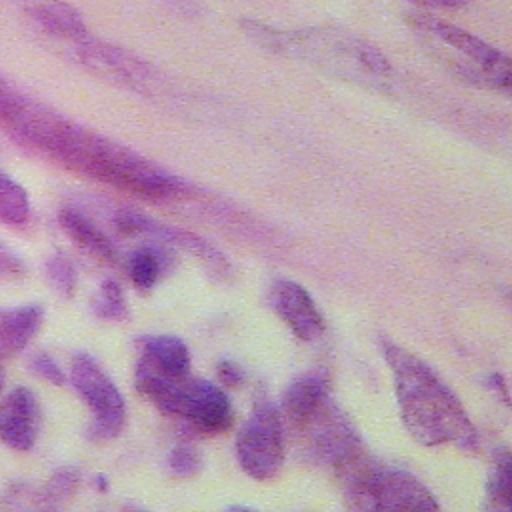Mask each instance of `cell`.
I'll list each match as a JSON object with an SVG mask.
<instances>
[{
    "label": "cell",
    "mask_w": 512,
    "mask_h": 512,
    "mask_svg": "<svg viewBox=\"0 0 512 512\" xmlns=\"http://www.w3.org/2000/svg\"><path fill=\"white\" fill-rule=\"evenodd\" d=\"M0 126L62 166L152 202L184 196L186 186L138 154L80 128L14 88L0 102Z\"/></svg>",
    "instance_id": "cell-1"
},
{
    "label": "cell",
    "mask_w": 512,
    "mask_h": 512,
    "mask_svg": "<svg viewBox=\"0 0 512 512\" xmlns=\"http://www.w3.org/2000/svg\"><path fill=\"white\" fill-rule=\"evenodd\" d=\"M394 378L398 410L408 434L422 446H456L476 452L480 438L468 412L450 386L418 356L396 342L380 340Z\"/></svg>",
    "instance_id": "cell-2"
},
{
    "label": "cell",
    "mask_w": 512,
    "mask_h": 512,
    "mask_svg": "<svg viewBox=\"0 0 512 512\" xmlns=\"http://www.w3.org/2000/svg\"><path fill=\"white\" fill-rule=\"evenodd\" d=\"M280 414L308 460L338 480L368 456L356 426L338 406L330 380L320 370L298 376L286 388Z\"/></svg>",
    "instance_id": "cell-3"
},
{
    "label": "cell",
    "mask_w": 512,
    "mask_h": 512,
    "mask_svg": "<svg viewBox=\"0 0 512 512\" xmlns=\"http://www.w3.org/2000/svg\"><path fill=\"white\" fill-rule=\"evenodd\" d=\"M240 26L260 48L278 56L302 60L344 80L378 86L392 72L390 62L372 42L344 28L314 26L280 30L248 18H244Z\"/></svg>",
    "instance_id": "cell-4"
},
{
    "label": "cell",
    "mask_w": 512,
    "mask_h": 512,
    "mask_svg": "<svg viewBox=\"0 0 512 512\" xmlns=\"http://www.w3.org/2000/svg\"><path fill=\"white\" fill-rule=\"evenodd\" d=\"M408 26L422 38L426 50L460 82L506 92L512 82V58L472 32L428 12H408Z\"/></svg>",
    "instance_id": "cell-5"
},
{
    "label": "cell",
    "mask_w": 512,
    "mask_h": 512,
    "mask_svg": "<svg viewBox=\"0 0 512 512\" xmlns=\"http://www.w3.org/2000/svg\"><path fill=\"white\" fill-rule=\"evenodd\" d=\"M348 512H442L428 486L412 472L376 462L370 454L342 478Z\"/></svg>",
    "instance_id": "cell-6"
},
{
    "label": "cell",
    "mask_w": 512,
    "mask_h": 512,
    "mask_svg": "<svg viewBox=\"0 0 512 512\" xmlns=\"http://www.w3.org/2000/svg\"><path fill=\"white\" fill-rule=\"evenodd\" d=\"M134 386L160 412L188 422L204 434H220L232 426V404L226 392L200 378H166L148 372H134Z\"/></svg>",
    "instance_id": "cell-7"
},
{
    "label": "cell",
    "mask_w": 512,
    "mask_h": 512,
    "mask_svg": "<svg viewBox=\"0 0 512 512\" xmlns=\"http://www.w3.org/2000/svg\"><path fill=\"white\" fill-rule=\"evenodd\" d=\"M284 420L268 398H256L250 416L236 436L240 468L254 480L274 478L284 464Z\"/></svg>",
    "instance_id": "cell-8"
},
{
    "label": "cell",
    "mask_w": 512,
    "mask_h": 512,
    "mask_svg": "<svg viewBox=\"0 0 512 512\" xmlns=\"http://www.w3.org/2000/svg\"><path fill=\"white\" fill-rule=\"evenodd\" d=\"M70 382L92 412L88 436L92 440L116 438L126 420L124 398L114 380L86 352H78L70 364Z\"/></svg>",
    "instance_id": "cell-9"
},
{
    "label": "cell",
    "mask_w": 512,
    "mask_h": 512,
    "mask_svg": "<svg viewBox=\"0 0 512 512\" xmlns=\"http://www.w3.org/2000/svg\"><path fill=\"white\" fill-rule=\"evenodd\" d=\"M74 44L76 58L94 76L142 96H154L162 90L160 74L132 52L106 42L90 40L88 36Z\"/></svg>",
    "instance_id": "cell-10"
},
{
    "label": "cell",
    "mask_w": 512,
    "mask_h": 512,
    "mask_svg": "<svg viewBox=\"0 0 512 512\" xmlns=\"http://www.w3.org/2000/svg\"><path fill=\"white\" fill-rule=\"evenodd\" d=\"M114 226L124 236H144V238H154L156 242H162V244L184 248L194 256H198L216 274H224L228 270V262L224 260V256L212 244H208L206 240H202L200 236L188 230L156 222L136 210H120L114 216Z\"/></svg>",
    "instance_id": "cell-11"
},
{
    "label": "cell",
    "mask_w": 512,
    "mask_h": 512,
    "mask_svg": "<svg viewBox=\"0 0 512 512\" xmlns=\"http://www.w3.org/2000/svg\"><path fill=\"white\" fill-rule=\"evenodd\" d=\"M268 302L298 340L314 342L324 334V318L304 286L292 280H278L270 288Z\"/></svg>",
    "instance_id": "cell-12"
},
{
    "label": "cell",
    "mask_w": 512,
    "mask_h": 512,
    "mask_svg": "<svg viewBox=\"0 0 512 512\" xmlns=\"http://www.w3.org/2000/svg\"><path fill=\"white\" fill-rule=\"evenodd\" d=\"M40 426V406L36 394L26 386H16L0 398V442L12 450L26 452L34 446Z\"/></svg>",
    "instance_id": "cell-13"
},
{
    "label": "cell",
    "mask_w": 512,
    "mask_h": 512,
    "mask_svg": "<svg viewBox=\"0 0 512 512\" xmlns=\"http://www.w3.org/2000/svg\"><path fill=\"white\" fill-rule=\"evenodd\" d=\"M136 370L166 378H184L190 374L188 346L172 334L140 336L136 340Z\"/></svg>",
    "instance_id": "cell-14"
},
{
    "label": "cell",
    "mask_w": 512,
    "mask_h": 512,
    "mask_svg": "<svg viewBox=\"0 0 512 512\" xmlns=\"http://www.w3.org/2000/svg\"><path fill=\"white\" fill-rule=\"evenodd\" d=\"M16 2L46 34L78 42L88 36L80 14L64 0H12Z\"/></svg>",
    "instance_id": "cell-15"
},
{
    "label": "cell",
    "mask_w": 512,
    "mask_h": 512,
    "mask_svg": "<svg viewBox=\"0 0 512 512\" xmlns=\"http://www.w3.org/2000/svg\"><path fill=\"white\" fill-rule=\"evenodd\" d=\"M44 320L38 304L0 308V360L24 350Z\"/></svg>",
    "instance_id": "cell-16"
},
{
    "label": "cell",
    "mask_w": 512,
    "mask_h": 512,
    "mask_svg": "<svg viewBox=\"0 0 512 512\" xmlns=\"http://www.w3.org/2000/svg\"><path fill=\"white\" fill-rule=\"evenodd\" d=\"M62 230L86 252H90L92 256L106 260V262H116L118 260V252L116 246L112 244V240L90 220L86 218L82 212L74 210V208H64L58 216Z\"/></svg>",
    "instance_id": "cell-17"
},
{
    "label": "cell",
    "mask_w": 512,
    "mask_h": 512,
    "mask_svg": "<svg viewBox=\"0 0 512 512\" xmlns=\"http://www.w3.org/2000/svg\"><path fill=\"white\" fill-rule=\"evenodd\" d=\"M484 512H512V450L498 448L486 482Z\"/></svg>",
    "instance_id": "cell-18"
},
{
    "label": "cell",
    "mask_w": 512,
    "mask_h": 512,
    "mask_svg": "<svg viewBox=\"0 0 512 512\" xmlns=\"http://www.w3.org/2000/svg\"><path fill=\"white\" fill-rule=\"evenodd\" d=\"M130 280L138 290H150L164 272V258L154 246H142L128 258Z\"/></svg>",
    "instance_id": "cell-19"
},
{
    "label": "cell",
    "mask_w": 512,
    "mask_h": 512,
    "mask_svg": "<svg viewBox=\"0 0 512 512\" xmlns=\"http://www.w3.org/2000/svg\"><path fill=\"white\" fill-rule=\"evenodd\" d=\"M30 214V202L26 190L12 178L0 174V222L24 224Z\"/></svg>",
    "instance_id": "cell-20"
},
{
    "label": "cell",
    "mask_w": 512,
    "mask_h": 512,
    "mask_svg": "<svg viewBox=\"0 0 512 512\" xmlns=\"http://www.w3.org/2000/svg\"><path fill=\"white\" fill-rule=\"evenodd\" d=\"M94 316L110 322H120L128 316V306L124 300V292L116 280H104L92 300Z\"/></svg>",
    "instance_id": "cell-21"
},
{
    "label": "cell",
    "mask_w": 512,
    "mask_h": 512,
    "mask_svg": "<svg viewBox=\"0 0 512 512\" xmlns=\"http://www.w3.org/2000/svg\"><path fill=\"white\" fill-rule=\"evenodd\" d=\"M80 484V472L76 466H60L54 470V474L48 478L46 486L42 488V500L56 504L64 502L70 496H74L76 488Z\"/></svg>",
    "instance_id": "cell-22"
},
{
    "label": "cell",
    "mask_w": 512,
    "mask_h": 512,
    "mask_svg": "<svg viewBox=\"0 0 512 512\" xmlns=\"http://www.w3.org/2000/svg\"><path fill=\"white\" fill-rule=\"evenodd\" d=\"M44 272L48 282L52 284V288L60 294V296H74L76 290V270L72 266V262L60 254H54L46 260L44 264Z\"/></svg>",
    "instance_id": "cell-23"
},
{
    "label": "cell",
    "mask_w": 512,
    "mask_h": 512,
    "mask_svg": "<svg viewBox=\"0 0 512 512\" xmlns=\"http://www.w3.org/2000/svg\"><path fill=\"white\" fill-rule=\"evenodd\" d=\"M166 464H168V470L174 476L190 478V476H194L200 470L202 460H200V454L192 446L178 444V446H174L170 450V454L166 458Z\"/></svg>",
    "instance_id": "cell-24"
},
{
    "label": "cell",
    "mask_w": 512,
    "mask_h": 512,
    "mask_svg": "<svg viewBox=\"0 0 512 512\" xmlns=\"http://www.w3.org/2000/svg\"><path fill=\"white\" fill-rule=\"evenodd\" d=\"M28 368H30V372H34L38 378L46 380L48 384L62 386L66 382V374L62 372L58 362L44 350H36L28 356Z\"/></svg>",
    "instance_id": "cell-25"
},
{
    "label": "cell",
    "mask_w": 512,
    "mask_h": 512,
    "mask_svg": "<svg viewBox=\"0 0 512 512\" xmlns=\"http://www.w3.org/2000/svg\"><path fill=\"white\" fill-rule=\"evenodd\" d=\"M22 274H24L22 260L12 250H8L6 246L0 244V280L18 278Z\"/></svg>",
    "instance_id": "cell-26"
},
{
    "label": "cell",
    "mask_w": 512,
    "mask_h": 512,
    "mask_svg": "<svg viewBox=\"0 0 512 512\" xmlns=\"http://www.w3.org/2000/svg\"><path fill=\"white\" fill-rule=\"evenodd\" d=\"M216 374H218V382L224 384V386H230V388H236L244 382V370L232 360L218 362Z\"/></svg>",
    "instance_id": "cell-27"
},
{
    "label": "cell",
    "mask_w": 512,
    "mask_h": 512,
    "mask_svg": "<svg viewBox=\"0 0 512 512\" xmlns=\"http://www.w3.org/2000/svg\"><path fill=\"white\" fill-rule=\"evenodd\" d=\"M486 386L490 390H494L498 394V398L512 410V394L508 390V384L504 380V376L500 372H492L488 378H486Z\"/></svg>",
    "instance_id": "cell-28"
},
{
    "label": "cell",
    "mask_w": 512,
    "mask_h": 512,
    "mask_svg": "<svg viewBox=\"0 0 512 512\" xmlns=\"http://www.w3.org/2000/svg\"><path fill=\"white\" fill-rule=\"evenodd\" d=\"M414 4L422 6V8H446V10H454V8H462L466 6L470 0H412Z\"/></svg>",
    "instance_id": "cell-29"
},
{
    "label": "cell",
    "mask_w": 512,
    "mask_h": 512,
    "mask_svg": "<svg viewBox=\"0 0 512 512\" xmlns=\"http://www.w3.org/2000/svg\"><path fill=\"white\" fill-rule=\"evenodd\" d=\"M96 484H98V490H100V492H106V488H108V480H106V476H104V474H98V476H96Z\"/></svg>",
    "instance_id": "cell-30"
},
{
    "label": "cell",
    "mask_w": 512,
    "mask_h": 512,
    "mask_svg": "<svg viewBox=\"0 0 512 512\" xmlns=\"http://www.w3.org/2000/svg\"><path fill=\"white\" fill-rule=\"evenodd\" d=\"M224 512H258V510H252V508H246V506H232V508H228Z\"/></svg>",
    "instance_id": "cell-31"
},
{
    "label": "cell",
    "mask_w": 512,
    "mask_h": 512,
    "mask_svg": "<svg viewBox=\"0 0 512 512\" xmlns=\"http://www.w3.org/2000/svg\"><path fill=\"white\" fill-rule=\"evenodd\" d=\"M506 300H508V304L512 306V290H508V292H506Z\"/></svg>",
    "instance_id": "cell-32"
},
{
    "label": "cell",
    "mask_w": 512,
    "mask_h": 512,
    "mask_svg": "<svg viewBox=\"0 0 512 512\" xmlns=\"http://www.w3.org/2000/svg\"><path fill=\"white\" fill-rule=\"evenodd\" d=\"M2 382H4V372H2V366H0V390H2Z\"/></svg>",
    "instance_id": "cell-33"
},
{
    "label": "cell",
    "mask_w": 512,
    "mask_h": 512,
    "mask_svg": "<svg viewBox=\"0 0 512 512\" xmlns=\"http://www.w3.org/2000/svg\"><path fill=\"white\" fill-rule=\"evenodd\" d=\"M504 94H506V96H510V98H512V82H510V86H508V90H506V92H504Z\"/></svg>",
    "instance_id": "cell-34"
},
{
    "label": "cell",
    "mask_w": 512,
    "mask_h": 512,
    "mask_svg": "<svg viewBox=\"0 0 512 512\" xmlns=\"http://www.w3.org/2000/svg\"><path fill=\"white\" fill-rule=\"evenodd\" d=\"M138 512H140V510H138Z\"/></svg>",
    "instance_id": "cell-35"
}]
</instances>
